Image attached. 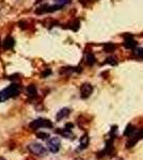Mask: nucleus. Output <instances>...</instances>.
<instances>
[{
    "label": "nucleus",
    "mask_w": 143,
    "mask_h": 160,
    "mask_svg": "<svg viewBox=\"0 0 143 160\" xmlns=\"http://www.w3.org/2000/svg\"><path fill=\"white\" fill-rule=\"evenodd\" d=\"M60 140L58 138H51L48 143H47V146H48V150L51 152V153H57L58 150H60Z\"/></svg>",
    "instance_id": "4"
},
{
    "label": "nucleus",
    "mask_w": 143,
    "mask_h": 160,
    "mask_svg": "<svg viewBox=\"0 0 143 160\" xmlns=\"http://www.w3.org/2000/svg\"><path fill=\"white\" fill-rule=\"evenodd\" d=\"M42 127L53 128V123L49 120H47V118H37V120H34L33 122L30 123L31 129H37V128Z\"/></svg>",
    "instance_id": "2"
},
{
    "label": "nucleus",
    "mask_w": 143,
    "mask_h": 160,
    "mask_svg": "<svg viewBox=\"0 0 143 160\" xmlns=\"http://www.w3.org/2000/svg\"><path fill=\"white\" fill-rule=\"evenodd\" d=\"M76 160H82V159H79V158H78V159H76Z\"/></svg>",
    "instance_id": "22"
},
{
    "label": "nucleus",
    "mask_w": 143,
    "mask_h": 160,
    "mask_svg": "<svg viewBox=\"0 0 143 160\" xmlns=\"http://www.w3.org/2000/svg\"><path fill=\"white\" fill-rule=\"evenodd\" d=\"M87 63L89 65H93L95 63V57L93 53H88L87 55Z\"/></svg>",
    "instance_id": "13"
},
{
    "label": "nucleus",
    "mask_w": 143,
    "mask_h": 160,
    "mask_svg": "<svg viewBox=\"0 0 143 160\" xmlns=\"http://www.w3.org/2000/svg\"><path fill=\"white\" fill-rule=\"evenodd\" d=\"M37 136V138H40L42 140H47V139L49 138V134H46V132H39Z\"/></svg>",
    "instance_id": "16"
},
{
    "label": "nucleus",
    "mask_w": 143,
    "mask_h": 160,
    "mask_svg": "<svg viewBox=\"0 0 143 160\" xmlns=\"http://www.w3.org/2000/svg\"><path fill=\"white\" fill-rule=\"evenodd\" d=\"M106 63H109V64H111V65H114V64H117V61H115L114 58L110 57V58H108V59L106 60Z\"/></svg>",
    "instance_id": "17"
},
{
    "label": "nucleus",
    "mask_w": 143,
    "mask_h": 160,
    "mask_svg": "<svg viewBox=\"0 0 143 160\" xmlns=\"http://www.w3.org/2000/svg\"><path fill=\"white\" fill-rule=\"evenodd\" d=\"M27 93L29 95V97H35L37 96V88L35 85H30L28 88H27Z\"/></svg>",
    "instance_id": "10"
},
{
    "label": "nucleus",
    "mask_w": 143,
    "mask_h": 160,
    "mask_svg": "<svg viewBox=\"0 0 143 160\" xmlns=\"http://www.w3.org/2000/svg\"><path fill=\"white\" fill-rule=\"evenodd\" d=\"M53 1L56 2V4L61 6V7H64L65 4H68L70 2V0H53Z\"/></svg>",
    "instance_id": "15"
},
{
    "label": "nucleus",
    "mask_w": 143,
    "mask_h": 160,
    "mask_svg": "<svg viewBox=\"0 0 143 160\" xmlns=\"http://www.w3.org/2000/svg\"><path fill=\"white\" fill-rule=\"evenodd\" d=\"M28 150L37 156H45L47 154V150L40 143H31L28 146Z\"/></svg>",
    "instance_id": "3"
},
{
    "label": "nucleus",
    "mask_w": 143,
    "mask_h": 160,
    "mask_svg": "<svg viewBox=\"0 0 143 160\" xmlns=\"http://www.w3.org/2000/svg\"><path fill=\"white\" fill-rule=\"evenodd\" d=\"M20 93V85L18 83H12L8 88L0 92V103H3L9 98L15 97Z\"/></svg>",
    "instance_id": "1"
},
{
    "label": "nucleus",
    "mask_w": 143,
    "mask_h": 160,
    "mask_svg": "<svg viewBox=\"0 0 143 160\" xmlns=\"http://www.w3.org/2000/svg\"><path fill=\"white\" fill-rule=\"evenodd\" d=\"M135 55H136V56H138V57H142V58H143V48L136 50V51H135Z\"/></svg>",
    "instance_id": "18"
},
{
    "label": "nucleus",
    "mask_w": 143,
    "mask_h": 160,
    "mask_svg": "<svg viewBox=\"0 0 143 160\" xmlns=\"http://www.w3.org/2000/svg\"><path fill=\"white\" fill-rule=\"evenodd\" d=\"M133 131H135V127L131 126V125H128L126 128V130L124 131V134L127 136V137H131V134H133Z\"/></svg>",
    "instance_id": "12"
},
{
    "label": "nucleus",
    "mask_w": 143,
    "mask_h": 160,
    "mask_svg": "<svg viewBox=\"0 0 143 160\" xmlns=\"http://www.w3.org/2000/svg\"><path fill=\"white\" fill-rule=\"evenodd\" d=\"M14 44H15V41H14V39L13 37H11V36L7 37L6 41L3 42V46L6 49H11L14 46Z\"/></svg>",
    "instance_id": "9"
},
{
    "label": "nucleus",
    "mask_w": 143,
    "mask_h": 160,
    "mask_svg": "<svg viewBox=\"0 0 143 160\" xmlns=\"http://www.w3.org/2000/svg\"><path fill=\"white\" fill-rule=\"evenodd\" d=\"M70 109L68 108H63L61 109L60 111L58 112V114H57V121H61V120H63L64 118H66L70 114Z\"/></svg>",
    "instance_id": "7"
},
{
    "label": "nucleus",
    "mask_w": 143,
    "mask_h": 160,
    "mask_svg": "<svg viewBox=\"0 0 143 160\" xmlns=\"http://www.w3.org/2000/svg\"><path fill=\"white\" fill-rule=\"evenodd\" d=\"M92 92H93V87L91 85H89V83H84L81 87V89H80V96H81V98L86 99L89 96H91Z\"/></svg>",
    "instance_id": "5"
},
{
    "label": "nucleus",
    "mask_w": 143,
    "mask_h": 160,
    "mask_svg": "<svg viewBox=\"0 0 143 160\" xmlns=\"http://www.w3.org/2000/svg\"><path fill=\"white\" fill-rule=\"evenodd\" d=\"M73 127H74V125L72 124V123H67V124L65 125V128H66V129H68V130H70V129H72Z\"/></svg>",
    "instance_id": "20"
},
{
    "label": "nucleus",
    "mask_w": 143,
    "mask_h": 160,
    "mask_svg": "<svg viewBox=\"0 0 143 160\" xmlns=\"http://www.w3.org/2000/svg\"><path fill=\"white\" fill-rule=\"evenodd\" d=\"M50 74H51V71H50V69H47L46 72H44L43 74H42V76H43V77H47V76L50 75Z\"/></svg>",
    "instance_id": "19"
},
{
    "label": "nucleus",
    "mask_w": 143,
    "mask_h": 160,
    "mask_svg": "<svg viewBox=\"0 0 143 160\" xmlns=\"http://www.w3.org/2000/svg\"><path fill=\"white\" fill-rule=\"evenodd\" d=\"M89 145V138L88 136H83L81 139H80V146H79V150H83Z\"/></svg>",
    "instance_id": "11"
},
{
    "label": "nucleus",
    "mask_w": 143,
    "mask_h": 160,
    "mask_svg": "<svg viewBox=\"0 0 143 160\" xmlns=\"http://www.w3.org/2000/svg\"><path fill=\"white\" fill-rule=\"evenodd\" d=\"M57 134H60L61 136L64 138H70V139H73L74 138L72 131L66 129V128H64V129H58V130H57Z\"/></svg>",
    "instance_id": "8"
},
{
    "label": "nucleus",
    "mask_w": 143,
    "mask_h": 160,
    "mask_svg": "<svg viewBox=\"0 0 143 160\" xmlns=\"http://www.w3.org/2000/svg\"><path fill=\"white\" fill-rule=\"evenodd\" d=\"M0 160H6V159H4L3 157H0Z\"/></svg>",
    "instance_id": "21"
},
{
    "label": "nucleus",
    "mask_w": 143,
    "mask_h": 160,
    "mask_svg": "<svg viewBox=\"0 0 143 160\" xmlns=\"http://www.w3.org/2000/svg\"><path fill=\"white\" fill-rule=\"evenodd\" d=\"M115 49V46L113 45V44H111V43H108V44H106V46H105V51L106 52H111L112 50H114Z\"/></svg>",
    "instance_id": "14"
},
{
    "label": "nucleus",
    "mask_w": 143,
    "mask_h": 160,
    "mask_svg": "<svg viewBox=\"0 0 143 160\" xmlns=\"http://www.w3.org/2000/svg\"><path fill=\"white\" fill-rule=\"evenodd\" d=\"M125 47L128 49H133L137 46V42L133 39V36H127L125 39V43H124Z\"/></svg>",
    "instance_id": "6"
}]
</instances>
